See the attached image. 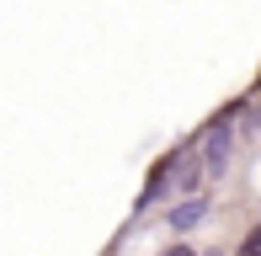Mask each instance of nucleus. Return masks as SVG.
I'll use <instances>...</instances> for the list:
<instances>
[{"instance_id": "nucleus-3", "label": "nucleus", "mask_w": 261, "mask_h": 256, "mask_svg": "<svg viewBox=\"0 0 261 256\" xmlns=\"http://www.w3.org/2000/svg\"><path fill=\"white\" fill-rule=\"evenodd\" d=\"M234 256H261V224H256V229H251V235H245V240H240V251H234Z\"/></svg>"}, {"instance_id": "nucleus-1", "label": "nucleus", "mask_w": 261, "mask_h": 256, "mask_svg": "<svg viewBox=\"0 0 261 256\" xmlns=\"http://www.w3.org/2000/svg\"><path fill=\"white\" fill-rule=\"evenodd\" d=\"M224 160H229V123L219 118V123L208 128V139H203V171H213V176H219Z\"/></svg>"}, {"instance_id": "nucleus-4", "label": "nucleus", "mask_w": 261, "mask_h": 256, "mask_svg": "<svg viewBox=\"0 0 261 256\" xmlns=\"http://www.w3.org/2000/svg\"><path fill=\"white\" fill-rule=\"evenodd\" d=\"M171 256H192V251H187V246H181V251H171Z\"/></svg>"}, {"instance_id": "nucleus-2", "label": "nucleus", "mask_w": 261, "mask_h": 256, "mask_svg": "<svg viewBox=\"0 0 261 256\" xmlns=\"http://www.w3.org/2000/svg\"><path fill=\"white\" fill-rule=\"evenodd\" d=\"M197 219H203V197H187V203L171 208V224H176V229H192Z\"/></svg>"}]
</instances>
